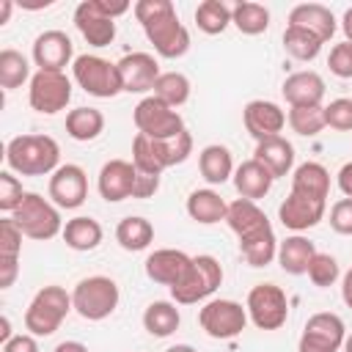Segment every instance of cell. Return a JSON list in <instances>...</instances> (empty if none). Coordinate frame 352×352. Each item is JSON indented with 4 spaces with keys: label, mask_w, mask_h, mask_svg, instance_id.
<instances>
[{
    "label": "cell",
    "mask_w": 352,
    "mask_h": 352,
    "mask_svg": "<svg viewBox=\"0 0 352 352\" xmlns=\"http://www.w3.org/2000/svg\"><path fill=\"white\" fill-rule=\"evenodd\" d=\"M138 22L143 25L146 38L154 44L160 58H182L190 50V33L179 22V14L170 0H138L132 6Z\"/></svg>",
    "instance_id": "obj_1"
},
{
    "label": "cell",
    "mask_w": 352,
    "mask_h": 352,
    "mask_svg": "<svg viewBox=\"0 0 352 352\" xmlns=\"http://www.w3.org/2000/svg\"><path fill=\"white\" fill-rule=\"evenodd\" d=\"M6 165L19 176H47L60 168V146L50 135H16L6 146Z\"/></svg>",
    "instance_id": "obj_2"
},
{
    "label": "cell",
    "mask_w": 352,
    "mask_h": 352,
    "mask_svg": "<svg viewBox=\"0 0 352 352\" xmlns=\"http://www.w3.org/2000/svg\"><path fill=\"white\" fill-rule=\"evenodd\" d=\"M72 308H74L72 294L63 286H55V283L44 286L33 294V300L25 311V330L36 338H47L63 324V319Z\"/></svg>",
    "instance_id": "obj_3"
},
{
    "label": "cell",
    "mask_w": 352,
    "mask_h": 352,
    "mask_svg": "<svg viewBox=\"0 0 352 352\" xmlns=\"http://www.w3.org/2000/svg\"><path fill=\"white\" fill-rule=\"evenodd\" d=\"M220 283H223L220 261L209 253H201V256H192V264L184 272V278L170 286V297L179 305H195V302L212 297Z\"/></svg>",
    "instance_id": "obj_4"
},
{
    "label": "cell",
    "mask_w": 352,
    "mask_h": 352,
    "mask_svg": "<svg viewBox=\"0 0 352 352\" xmlns=\"http://www.w3.org/2000/svg\"><path fill=\"white\" fill-rule=\"evenodd\" d=\"M14 223L19 226V231L28 236V239H38V242H47L58 234H63V220H60V212L52 201L41 198L38 192H25L22 204L16 206L14 214Z\"/></svg>",
    "instance_id": "obj_5"
},
{
    "label": "cell",
    "mask_w": 352,
    "mask_h": 352,
    "mask_svg": "<svg viewBox=\"0 0 352 352\" xmlns=\"http://www.w3.org/2000/svg\"><path fill=\"white\" fill-rule=\"evenodd\" d=\"M118 283L107 275L82 278L72 292L74 311L88 322H102L118 308Z\"/></svg>",
    "instance_id": "obj_6"
},
{
    "label": "cell",
    "mask_w": 352,
    "mask_h": 352,
    "mask_svg": "<svg viewBox=\"0 0 352 352\" xmlns=\"http://www.w3.org/2000/svg\"><path fill=\"white\" fill-rule=\"evenodd\" d=\"M72 74H74V82L96 96V99H113L116 94H121V74H118V66L99 58V55H77L74 63H72Z\"/></svg>",
    "instance_id": "obj_7"
},
{
    "label": "cell",
    "mask_w": 352,
    "mask_h": 352,
    "mask_svg": "<svg viewBox=\"0 0 352 352\" xmlns=\"http://www.w3.org/2000/svg\"><path fill=\"white\" fill-rule=\"evenodd\" d=\"M132 121H135L138 132L151 138V140H168V138H176L179 132H184V118L179 116V110H173L170 104H165L154 94L143 96L135 104Z\"/></svg>",
    "instance_id": "obj_8"
},
{
    "label": "cell",
    "mask_w": 352,
    "mask_h": 352,
    "mask_svg": "<svg viewBox=\"0 0 352 352\" xmlns=\"http://www.w3.org/2000/svg\"><path fill=\"white\" fill-rule=\"evenodd\" d=\"M245 308H248V319L258 330H278L286 324V316H289L286 292L275 283H256L248 292Z\"/></svg>",
    "instance_id": "obj_9"
},
{
    "label": "cell",
    "mask_w": 352,
    "mask_h": 352,
    "mask_svg": "<svg viewBox=\"0 0 352 352\" xmlns=\"http://www.w3.org/2000/svg\"><path fill=\"white\" fill-rule=\"evenodd\" d=\"M198 324L209 338H234L248 324V308H242L236 300H209L198 311Z\"/></svg>",
    "instance_id": "obj_10"
},
{
    "label": "cell",
    "mask_w": 352,
    "mask_h": 352,
    "mask_svg": "<svg viewBox=\"0 0 352 352\" xmlns=\"http://www.w3.org/2000/svg\"><path fill=\"white\" fill-rule=\"evenodd\" d=\"M72 99V80L63 72H36L30 77L28 102L36 113L55 116L60 113Z\"/></svg>",
    "instance_id": "obj_11"
},
{
    "label": "cell",
    "mask_w": 352,
    "mask_h": 352,
    "mask_svg": "<svg viewBox=\"0 0 352 352\" xmlns=\"http://www.w3.org/2000/svg\"><path fill=\"white\" fill-rule=\"evenodd\" d=\"M344 338H346V327L341 316L322 311L305 322L297 352H338L344 346Z\"/></svg>",
    "instance_id": "obj_12"
},
{
    "label": "cell",
    "mask_w": 352,
    "mask_h": 352,
    "mask_svg": "<svg viewBox=\"0 0 352 352\" xmlns=\"http://www.w3.org/2000/svg\"><path fill=\"white\" fill-rule=\"evenodd\" d=\"M50 198L58 209H77L88 198V176L80 165L66 162L50 176Z\"/></svg>",
    "instance_id": "obj_13"
},
{
    "label": "cell",
    "mask_w": 352,
    "mask_h": 352,
    "mask_svg": "<svg viewBox=\"0 0 352 352\" xmlns=\"http://www.w3.org/2000/svg\"><path fill=\"white\" fill-rule=\"evenodd\" d=\"M33 63L38 72H63L74 63V44L63 30H44L33 41Z\"/></svg>",
    "instance_id": "obj_14"
},
{
    "label": "cell",
    "mask_w": 352,
    "mask_h": 352,
    "mask_svg": "<svg viewBox=\"0 0 352 352\" xmlns=\"http://www.w3.org/2000/svg\"><path fill=\"white\" fill-rule=\"evenodd\" d=\"M118 74H121V88L126 94H146L154 91V82L160 80V63L154 55L148 52H129L124 55L118 63Z\"/></svg>",
    "instance_id": "obj_15"
},
{
    "label": "cell",
    "mask_w": 352,
    "mask_h": 352,
    "mask_svg": "<svg viewBox=\"0 0 352 352\" xmlns=\"http://www.w3.org/2000/svg\"><path fill=\"white\" fill-rule=\"evenodd\" d=\"M324 209H327V201H319V198L292 190L283 198V204L278 206V220L292 231H308L324 217Z\"/></svg>",
    "instance_id": "obj_16"
},
{
    "label": "cell",
    "mask_w": 352,
    "mask_h": 352,
    "mask_svg": "<svg viewBox=\"0 0 352 352\" xmlns=\"http://www.w3.org/2000/svg\"><path fill=\"white\" fill-rule=\"evenodd\" d=\"M74 25L91 47H107L116 38V19H110L96 0H82L74 8Z\"/></svg>",
    "instance_id": "obj_17"
},
{
    "label": "cell",
    "mask_w": 352,
    "mask_h": 352,
    "mask_svg": "<svg viewBox=\"0 0 352 352\" xmlns=\"http://www.w3.org/2000/svg\"><path fill=\"white\" fill-rule=\"evenodd\" d=\"M242 121H245V129L258 140H267V138H275L280 135V129L286 126V113L280 110V104L275 102H267V99H253L245 104L242 110Z\"/></svg>",
    "instance_id": "obj_18"
},
{
    "label": "cell",
    "mask_w": 352,
    "mask_h": 352,
    "mask_svg": "<svg viewBox=\"0 0 352 352\" xmlns=\"http://www.w3.org/2000/svg\"><path fill=\"white\" fill-rule=\"evenodd\" d=\"M135 179H138V170H135L132 162H126V160H107L102 165V170H99L96 187H99V195L107 204H118L124 198H132Z\"/></svg>",
    "instance_id": "obj_19"
},
{
    "label": "cell",
    "mask_w": 352,
    "mask_h": 352,
    "mask_svg": "<svg viewBox=\"0 0 352 352\" xmlns=\"http://www.w3.org/2000/svg\"><path fill=\"white\" fill-rule=\"evenodd\" d=\"M190 264H192V256H187L184 250H176V248H160V250H154V253L146 258L143 270H146L148 280L162 283V286L170 289L173 283H179V280L184 278V272L190 270Z\"/></svg>",
    "instance_id": "obj_20"
},
{
    "label": "cell",
    "mask_w": 352,
    "mask_h": 352,
    "mask_svg": "<svg viewBox=\"0 0 352 352\" xmlns=\"http://www.w3.org/2000/svg\"><path fill=\"white\" fill-rule=\"evenodd\" d=\"M280 94L289 102V107H316L324 99V80L311 69L294 72L283 80Z\"/></svg>",
    "instance_id": "obj_21"
},
{
    "label": "cell",
    "mask_w": 352,
    "mask_h": 352,
    "mask_svg": "<svg viewBox=\"0 0 352 352\" xmlns=\"http://www.w3.org/2000/svg\"><path fill=\"white\" fill-rule=\"evenodd\" d=\"M289 25H297V28H305L308 33L319 36L322 41H330L336 36V16L327 6L322 3H300L292 8L289 14Z\"/></svg>",
    "instance_id": "obj_22"
},
{
    "label": "cell",
    "mask_w": 352,
    "mask_h": 352,
    "mask_svg": "<svg viewBox=\"0 0 352 352\" xmlns=\"http://www.w3.org/2000/svg\"><path fill=\"white\" fill-rule=\"evenodd\" d=\"M253 160H258L275 179H280V176H289L294 168V146L283 135H275L256 143Z\"/></svg>",
    "instance_id": "obj_23"
},
{
    "label": "cell",
    "mask_w": 352,
    "mask_h": 352,
    "mask_svg": "<svg viewBox=\"0 0 352 352\" xmlns=\"http://www.w3.org/2000/svg\"><path fill=\"white\" fill-rule=\"evenodd\" d=\"M272 182H275V176L258 162V160H245L236 170H234V187H236V192L242 195V198H248V201H258V198H264L270 190H272Z\"/></svg>",
    "instance_id": "obj_24"
},
{
    "label": "cell",
    "mask_w": 352,
    "mask_h": 352,
    "mask_svg": "<svg viewBox=\"0 0 352 352\" xmlns=\"http://www.w3.org/2000/svg\"><path fill=\"white\" fill-rule=\"evenodd\" d=\"M314 256H316L314 242L300 236V234L286 236L283 242H278V264L289 275H308V267H311Z\"/></svg>",
    "instance_id": "obj_25"
},
{
    "label": "cell",
    "mask_w": 352,
    "mask_h": 352,
    "mask_svg": "<svg viewBox=\"0 0 352 352\" xmlns=\"http://www.w3.org/2000/svg\"><path fill=\"white\" fill-rule=\"evenodd\" d=\"M198 170L209 184H223V182H228L234 176L236 168H234V157H231V151L226 146L209 143L198 154Z\"/></svg>",
    "instance_id": "obj_26"
},
{
    "label": "cell",
    "mask_w": 352,
    "mask_h": 352,
    "mask_svg": "<svg viewBox=\"0 0 352 352\" xmlns=\"http://www.w3.org/2000/svg\"><path fill=\"white\" fill-rule=\"evenodd\" d=\"M239 253L250 267H267L272 258H278V239H275L272 226H264V228L242 236Z\"/></svg>",
    "instance_id": "obj_27"
},
{
    "label": "cell",
    "mask_w": 352,
    "mask_h": 352,
    "mask_svg": "<svg viewBox=\"0 0 352 352\" xmlns=\"http://www.w3.org/2000/svg\"><path fill=\"white\" fill-rule=\"evenodd\" d=\"M292 190L294 192H302V195H311V198H319V201H327L330 195V173L322 162H302L294 168L292 173Z\"/></svg>",
    "instance_id": "obj_28"
},
{
    "label": "cell",
    "mask_w": 352,
    "mask_h": 352,
    "mask_svg": "<svg viewBox=\"0 0 352 352\" xmlns=\"http://www.w3.org/2000/svg\"><path fill=\"white\" fill-rule=\"evenodd\" d=\"M226 223H228V228H231L239 239L248 236V234H253V231H258V228H264V226H270V220H267V214L258 209V204H256V201H248V198H236V201L228 204Z\"/></svg>",
    "instance_id": "obj_29"
},
{
    "label": "cell",
    "mask_w": 352,
    "mask_h": 352,
    "mask_svg": "<svg viewBox=\"0 0 352 352\" xmlns=\"http://www.w3.org/2000/svg\"><path fill=\"white\" fill-rule=\"evenodd\" d=\"M226 212H228V204L220 198V192H214L209 187L192 190L187 198V214L201 226H214V223L226 220Z\"/></svg>",
    "instance_id": "obj_30"
},
{
    "label": "cell",
    "mask_w": 352,
    "mask_h": 352,
    "mask_svg": "<svg viewBox=\"0 0 352 352\" xmlns=\"http://www.w3.org/2000/svg\"><path fill=\"white\" fill-rule=\"evenodd\" d=\"M60 236H63V242H66L72 250L88 253V250H94V248L102 242L104 231H102L99 220L80 214V217H72V220H66V226H63V234H60Z\"/></svg>",
    "instance_id": "obj_31"
},
{
    "label": "cell",
    "mask_w": 352,
    "mask_h": 352,
    "mask_svg": "<svg viewBox=\"0 0 352 352\" xmlns=\"http://www.w3.org/2000/svg\"><path fill=\"white\" fill-rule=\"evenodd\" d=\"M182 324V316H179V308L168 300H154L146 311H143V327L148 336L154 338H168L179 330Z\"/></svg>",
    "instance_id": "obj_32"
},
{
    "label": "cell",
    "mask_w": 352,
    "mask_h": 352,
    "mask_svg": "<svg viewBox=\"0 0 352 352\" xmlns=\"http://www.w3.org/2000/svg\"><path fill=\"white\" fill-rule=\"evenodd\" d=\"M102 129H104V116L96 107H74L66 113V132L72 140H80V143L96 140Z\"/></svg>",
    "instance_id": "obj_33"
},
{
    "label": "cell",
    "mask_w": 352,
    "mask_h": 352,
    "mask_svg": "<svg viewBox=\"0 0 352 352\" xmlns=\"http://www.w3.org/2000/svg\"><path fill=\"white\" fill-rule=\"evenodd\" d=\"M231 25L245 36H258L270 28V8L253 0H239L231 6Z\"/></svg>",
    "instance_id": "obj_34"
},
{
    "label": "cell",
    "mask_w": 352,
    "mask_h": 352,
    "mask_svg": "<svg viewBox=\"0 0 352 352\" xmlns=\"http://www.w3.org/2000/svg\"><path fill=\"white\" fill-rule=\"evenodd\" d=\"M116 242L129 253L146 250L154 242V226L146 217H138V214L135 217H124L116 226Z\"/></svg>",
    "instance_id": "obj_35"
},
{
    "label": "cell",
    "mask_w": 352,
    "mask_h": 352,
    "mask_svg": "<svg viewBox=\"0 0 352 352\" xmlns=\"http://www.w3.org/2000/svg\"><path fill=\"white\" fill-rule=\"evenodd\" d=\"M30 77H33L30 63L19 50H11V47L0 50V88L3 91H14L22 82H28Z\"/></svg>",
    "instance_id": "obj_36"
},
{
    "label": "cell",
    "mask_w": 352,
    "mask_h": 352,
    "mask_svg": "<svg viewBox=\"0 0 352 352\" xmlns=\"http://www.w3.org/2000/svg\"><path fill=\"white\" fill-rule=\"evenodd\" d=\"M322 38L308 33L305 28H297V25H286L283 30V50L294 58V60H314L319 52H322Z\"/></svg>",
    "instance_id": "obj_37"
},
{
    "label": "cell",
    "mask_w": 352,
    "mask_h": 352,
    "mask_svg": "<svg viewBox=\"0 0 352 352\" xmlns=\"http://www.w3.org/2000/svg\"><path fill=\"white\" fill-rule=\"evenodd\" d=\"M195 25L206 36H217L231 25V8L223 0H204L195 8Z\"/></svg>",
    "instance_id": "obj_38"
},
{
    "label": "cell",
    "mask_w": 352,
    "mask_h": 352,
    "mask_svg": "<svg viewBox=\"0 0 352 352\" xmlns=\"http://www.w3.org/2000/svg\"><path fill=\"white\" fill-rule=\"evenodd\" d=\"M154 96L176 110L190 99V80L182 72H162L160 80L154 82Z\"/></svg>",
    "instance_id": "obj_39"
},
{
    "label": "cell",
    "mask_w": 352,
    "mask_h": 352,
    "mask_svg": "<svg viewBox=\"0 0 352 352\" xmlns=\"http://www.w3.org/2000/svg\"><path fill=\"white\" fill-rule=\"evenodd\" d=\"M286 121H289L292 132H297L302 138H314V135H319L327 126L324 124V104H316V107H289Z\"/></svg>",
    "instance_id": "obj_40"
},
{
    "label": "cell",
    "mask_w": 352,
    "mask_h": 352,
    "mask_svg": "<svg viewBox=\"0 0 352 352\" xmlns=\"http://www.w3.org/2000/svg\"><path fill=\"white\" fill-rule=\"evenodd\" d=\"M154 146H157V157H160L162 168H173V165H182L192 154V135L184 129L176 138L154 140Z\"/></svg>",
    "instance_id": "obj_41"
},
{
    "label": "cell",
    "mask_w": 352,
    "mask_h": 352,
    "mask_svg": "<svg viewBox=\"0 0 352 352\" xmlns=\"http://www.w3.org/2000/svg\"><path fill=\"white\" fill-rule=\"evenodd\" d=\"M132 165H135V170H140V173H151V176H160L165 168H162V162H160V157H157V146H154V140L151 138H146V135H135V140H132Z\"/></svg>",
    "instance_id": "obj_42"
},
{
    "label": "cell",
    "mask_w": 352,
    "mask_h": 352,
    "mask_svg": "<svg viewBox=\"0 0 352 352\" xmlns=\"http://www.w3.org/2000/svg\"><path fill=\"white\" fill-rule=\"evenodd\" d=\"M338 275H341L338 261H336L330 253H319V250H316V256L311 258V267H308L311 283L319 286V289H327V286H333V283L338 280Z\"/></svg>",
    "instance_id": "obj_43"
},
{
    "label": "cell",
    "mask_w": 352,
    "mask_h": 352,
    "mask_svg": "<svg viewBox=\"0 0 352 352\" xmlns=\"http://www.w3.org/2000/svg\"><path fill=\"white\" fill-rule=\"evenodd\" d=\"M22 231L14 223V217H3L0 220V264L3 261H19V250H22Z\"/></svg>",
    "instance_id": "obj_44"
},
{
    "label": "cell",
    "mask_w": 352,
    "mask_h": 352,
    "mask_svg": "<svg viewBox=\"0 0 352 352\" xmlns=\"http://www.w3.org/2000/svg\"><path fill=\"white\" fill-rule=\"evenodd\" d=\"M22 198H25L22 182H19L11 170H3V173H0V212L14 214L16 206L22 204Z\"/></svg>",
    "instance_id": "obj_45"
},
{
    "label": "cell",
    "mask_w": 352,
    "mask_h": 352,
    "mask_svg": "<svg viewBox=\"0 0 352 352\" xmlns=\"http://www.w3.org/2000/svg\"><path fill=\"white\" fill-rule=\"evenodd\" d=\"M324 124L336 132H352V99L341 96L324 104Z\"/></svg>",
    "instance_id": "obj_46"
},
{
    "label": "cell",
    "mask_w": 352,
    "mask_h": 352,
    "mask_svg": "<svg viewBox=\"0 0 352 352\" xmlns=\"http://www.w3.org/2000/svg\"><path fill=\"white\" fill-rule=\"evenodd\" d=\"M327 66H330V72H333L336 77L349 80V77H352V44H349V41L336 44V47L330 50V55H327Z\"/></svg>",
    "instance_id": "obj_47"
},
{
    "label": "cell",
    "mask_w": 352,
    "mask_h": 352,
    "mask_svg": "<svg viewBox=\"0 0 352 352\" xmlns=\"http://www.w3.org/2000/svg\"><path fill=\"white\" fill-rule=\"evenodd\" d=\"M330 228L336 234L352 236V198H341L330 209Z\"/></svg>",
    "instance_id": "obj_48"
},
{
    "label": "cell",
    "mask_w": 352,
    "mask_h": 352,
    "mask_svg": "<svg viewBox=\"0 0 352 352\" xmlns=\"http://www.w3.org/2000/svg\"><path fill=\"white\" fill-rule=\"evenodd\" d=\"M160 190V176H151V173H140L138 170V179H135V190H132V198H151L157 195Z\"/></svg>",
    "instance_id": "obj_49"
},
{
    "label": "cell",
    "mask_w": 352,
    "mask_h": 352,
    "mask_svg": "<svg viewBox=\"0 0 352 352\" xmlns=\"http://www.w3.org/2000/svg\"><path fill=\"white\" fill-rule=\"evenodd\" d=\"M3 352H38V341L30 333H19L3 344Z\"/></svg>",
    "instance_id": "obj_50"
},
{
    "label": "cell",
    "mask_w": 352,
    "mask_h": 352,
    "mask_svg": "<svg viewBox=\"0 0 352 352\" xmlns=\"http://www.w3.org/2000/svg\"><path fill=\"white\" fill-rule=\"evenodd\" d=\"M338 190L346 198H352V162H344L341 165V170H338Z\"/></svg>",
    "instance_id": "obj_51"
},
{
    "label": "cell",
    "mask_w": 352,
    "mask_h": 352,
    "mask_svg": "<svg viewBox=\"0 0 352 352\" xmlns=\"http://www.w3.org/2000/svg\"><path fill=\"white\" fill-rule=\"evenodd\" d=\"M341 300L346 302V308H352V267L341 278Z\"/></svg>",
    "instance_id": "obj_52"
},
{
    "label": "cell",
    "mask_w": 352,
    "mask_h": 352,
    "mask_svg": "<svg viewBox=\"0 0 352 352\" xmlns=\"http://www.w3.org/2000/svg\"><path fill=\"white\" fill-rule=\"evenodd\" d=\"M52 352H88V346L80 344V341H60Z\"/></svg>",
    "instance_id": "obj_53"
},
{
    "label": "cell",
    "mask_w": 352,
    "mask_h": 352,
    "mask_svg": "<svg viewBox=\"0 0 352 352\" xmlns=\"http://www.w3.org/2000/svg\"><path fill=\"white\" fill-rule=\"evenodd\" d=\"M14 338V333H11V319L8 316H0V344H6V341H11Z\"/></svg>",
    "instance_id": "obj_54"
},
{
    "label": "cell",
    "mask_w": 352,
    "mask_h": 352,
    "mask_svg": "<svg viewBox=\"0 0 352 352\" xmlns=\"http://www.w3.org/2000/svg\"><path fill=\"white\" fill-rule=\"evenodd\" d=\"M341 30H344V41H349L352 44V8H346L344 11V19H341Z\"/></svg>",
    "instance_id": "obj_55"
},
{
    "label": "cell",
    "mask_w": 352,
    "mask_h": 352,
    "mask_svg": "<svg viewBox=\"0 0 352 352\" xmlns=\"http://www.w3.org/2000/svg\"><path fill=\"white\" fill-rule=\"evenodd\" d=\"M11 11H14V0H0V25H6V22H8Z\"/></svg>",
    "instance_id": "obj_56"
},
{
    "label": "cell",
    "mask_w": 352,
    "mask_h": 352,
    "mask_svg": "<svg viewBox=\"0 0 352 352\" xmlns=\"http://www.w3.org/2000/svg\"><path fill=\"white\" fill-rule=\"evenodd\" d=\"M165 352H195L190 344H176V346H168Z\"/></svg>",
    "instance_id": "obj_57"
},
{
    "label": "cell",
    "mask_w": 352,
    "mask_h": 352,
    "mask_svg": "<svg viewBox=\"0 0 352 352\" xmlns=\"http://www.w3.org/2000/svg\"><path fill=\"white\" fill-rule=\"evenodd\" d=\"M341 349H344V352H352V336L344 338V346H341Z\"/></svg>",
    "instance_id": "obj_58"
}]
</instances>
